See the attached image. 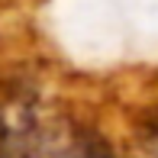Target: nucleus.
Masks as SVG:
<instances>
[{
    "instance_id": "obj_1",
    "label": "nucleus",
    "mask_w": 158,
    "mask_h": 158,
    "mask_svg": "<svg viewBox=\"0 0 158 158\" xmlns=\"http://www.w3.org/2000/svg\"><path fill=\"white\" fill-rule=\"evenodd\" d=\"M64 158H113V152H110V145H106L103 139H97V135H77L74 142H71V148L64 152Z\"/></svg>"
}]
</instances>
